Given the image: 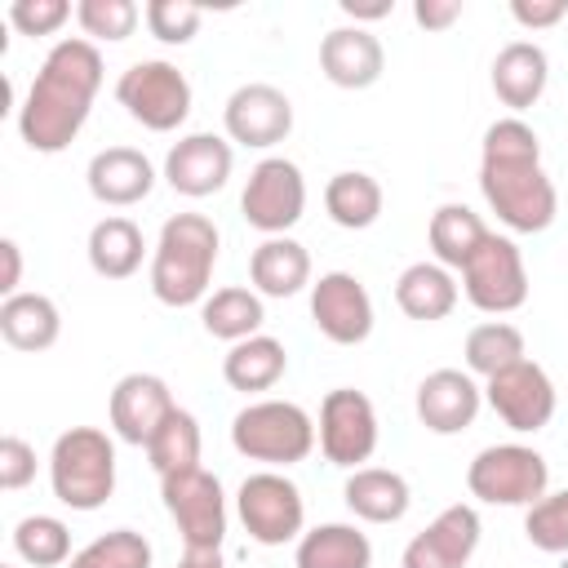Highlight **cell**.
Returning a JSON list of instances; mask_svg holds the SVG:
<instances>
[{"instance_id": "6da1fadb", "label": "cell", "mask_w": 568, "mask_h": 568, "mask_svg": "<svg viewBox=\"0 0 568 568\" xmlns=\"http://www.w3.org/2000/svg\"><path fill=\"white\" fill-rule=\"evenodd\" d=\"M102 89V53L93 40H58L49 58L40 62L22 106H18V133L31 151L58 155L75 142V133L89 120V106Z\"/></svg>"}, {"instance_id": "7a4b0ae2", "label": "cell", "mask_w": 568, "mask_h": 568, "mask_svg": "<svg viewBox=\"0 0 568 568\" xmlns=\"http://www.w3.org/2000/svg\"><path fill=\"white\" fill-rule=\"evenodd\" d=\"M479 191L497 222H506L519 235H537L555 222L559 195L541 169V138L519 115L488 124L479 155Z\"/></svg>"}, {"instance_id": "3957f363", "label": "cell", "mask_w": 568, "mask_h": 568, "mask_svg": "<svg viewBox=\"0 0 568 568\" xmlns=\"http://www.w3.org/2000/svg\"><path fill=\"white\" fill-rule=\"evenodd\" d=\"M217 226L204 213H173L151 253V293L164 306H195L217 266Z\"/></svg>"}, {"instance_id": "277c9868", "label": "cell", "mask_w": 568, "mask_h": 568, "mask_svg": "<svg viewBox=\"0 0 568 568\" xmlns=\"http://www.w3.org/2000/svg\"><path fill=\"white\" fill-rule=\"evenodd\" d=\"M53 497L71 510H98L115 493V444L98 426H71L49 453Z\"/></svg>"}, {"instance_id": "5b68a950", "label": "cell", "mask_w": 568, "mask_h": 568, "mask_svg": "<svg viewBox=\"0 0 568 568\" xmlns=\"http://www.w3.org/2000/svg\"><path fill=\"white\" fill-rule=\"evenodd\" d=\"M231 444L240 457L248 462H266L275 466H293L306 462L315 448V422L306 408H297L293 399H257L244 404L231 422Z\"/></svg>"}, {"instance_id": "8992f818", "label": "cell", "mask_w": 568, "mask_h": 568, "mask_svg": "<svg viewBox=\"0 0 568 568\" xmlns=\"http://www.w3.org/2000/svg\"><path fill=\"white\" fill-rule=\"evenodd\" d=\"M546 484H550V466L528 444H488L466 466L470 497L488 506H532L546 497Z\"/></svg>"}, {"instance_id": "52a82bcc", "label": "cell", "mask_w": 568, "mask_h": 568, "mask_svg": "<svg viewBox=\"0 0 568 568\" xmlns=\"http://www.w3.org/2000/svg\"><path fill=\"white\" fill-rule=\"evenodd\" d=\"M115 98L151 133H173L191 115V80L173 62H164V58L133 62L115 80Z\"/></svg>"}, {"instance_id": "ba28073f", "label": "cell", "mask_w": 568, "mask_h": 568, "mask_svg": "<svg viewBox=\"0 0 568 568\" xmlns=\"http://www.w3.org/2000/svg\"><path fill=\"white\" fill-rule=\"evenodd\" d=\"M462 293L484 315H510V311H519L528 302V271H524L519 244L510 235L488 231L484 244L462 266Z\"/></svg>"}, {"instance_id": "9c48e42d", "label": "cell", "mask_w": 568, "mask_h": 568, "mask_svg": "<svg viewBox=\"0 0 568 568\" xmlns=\"http://www.w3.org/2000/svg\"><path fill=\"white\" fill-rule=\"evenodd\" d=\"M160 497H164V510L178 524L186 550H222L226 497H222L217 475H209L204 466L169 475V479H160Z\"/></svg>"}, {"instance_id": "30bf717a", "label": "cell", "mask_w": 568, "mask_h": 568, "mask_svg": "<svg viewBox=\"0 0 568 568\" xmlns=\"http://www.w3.org/2000/svg\"><path fill=\"white\" fill-rule=\"evenodd\" d=\"M235 510H240V524L244 532L257 541V546H284V541H297L302 537V524H306V501L297 493V484L280 470H257L240 484L235 493Z\"/></svg>"}, {"instance_id": "8fae6325", "label": "cell", "mask_w": 568, "mask_h": 568, "mask_svg": "<svg viewBox=\"0 0 568 568\" xmlns=\"http://www.w3.org/2000/svg\"><path fill=\"white\" fill-rule=\"evenodd\" d=\"M240 213L266 240L284 235L288 226H297L302 213H306V178H302V169L293 160H284V155H266L262 164H253V173L244 182V195H240Z\"/></svg>"}, {"instance_id": "7c38bea8", "label": "cell", "mask_w": 568, "mask_h": 568, "mask_svg": "<svg viewBox=\"0 0 568 568\" xmlns=\"http://www.w3.org/2000/svg\"><path fill=\"white\" fill-rule=\"evenodd\" d=\"M377 448V408L364 390L337 386L324 395L320 404V453L333 466L359 470V462H368Z\"/></svg>"}, {"instance_id": "4fadbf2b", "label": "cell", "mask_w": 568, "mask_h": 568, "mask_svg": "<svg viewBox=\"0 0 568 568\" xmlns=\"http://www.w3.org/2000/svg\"><path fill=\"white\" fill-rule=\"evenodd\" d=\"M484 399L519 435H532L555 417V382L532 359H519V364L501 368L497 377H488L484 382Z\"/></svg>"}, {"instance_id": "5bb4252c", "label": "cell", "mask_w": 568, "mask_h": 568, "mask_svg": "<svg viewBox=\"0 0 568 568\" xmlns=\"http://www.w3.org/2000/svg\"><path fill=\"white\" fill-rule=\"evenodd\" d=\"M311 320L337 346H359L373 333V297L351 271H324L311 284Z\"/></svg>"}, {"instance_id": "9a60e30c", "label": "cell", "mask_w": 568, "mask_h": 568, "mask_svg": "<svg viewBox=\"0 0 568 568\" xmlns=\"http://www.w3.org/2000/svg\"><path fill=\"white\" fill-rule=\"evenodd\" d=\"M222 124L231 142L266 151L293 133V102L275 84H240L222 106Z\"/></svg>"}, {"instance_id": "2e32d148", "label": "cell", "mask_w": 568, "mask_h": 568, "mask_svg": "<svg viewBox=\"0 0 568 568\" xmlns=\"http://www.w3.org/2000/svg\"><path fill=\"white\" fill-rule=\"evenodd\" d=\"M231 164H235V151H231L226 138H217V133H186L164 155V182L178 195L204 200V195L226 186Z\"/></svg>"}, {"instance_id": "e0dca14e", "label": "cell", "mask_w": 568, "mask_h": 568, "mask_svg": "<svg viewBox=\"0 0 568 568\" xmlns=\"http://www.w3.org/2000/svg\"><path fill=\"white\" fill-rule=\"evenodd\" d=\"M475 546H479V510L457 501V506H444L404 546V568H466Z\"/></svg>"}, {"instance_id": "ac0fdd59", "label": "cell", "mask_w": 568, "mask_h": 568, "mask_svg": "<svg viewBox=\"0 0 568 568\" xmlns=\"http://www.w3.org/2000/svg\"><path fill=\"white\" fill-rule=\"evenodd\" d=\"M178 404H173V390H169V382L164 377H155V373H124L120 382H115V390H111V430L124 439V444H138V448H146L151 444V435L160 430V422L173 413Z\"/></svg>"}, {"instance_id": "d6986e66", "label": "cell", "mask_w": 568, "mask_h": 568, "mask_svg": "<svg viewBox=\"0 0 568 568\" xmlns=\"http://www.w3.org/2000/svg\"><path fill=\"white\" fill-rule=\"evenodd\" d=\"M484 386L462 368H435L417 382V417L435 435H457L479 417Z\"/></svg>"}, {"instance_id": "ffe728a7", "label": "cell", "mask_w": 568, "mask_h": 568, "mask_svg": "<svg viewBox=\"0 0 568 568\" xmlns=\"http://www.w3.org/2000/svg\"><path fill=\"white\" fill-rule=\"evenodd\" d=\"M320 71L337 89H368L386 71L382 40L368 27H333L320 40Z\"/></svg>"}, {"instance_id": "44dd1931", "label": "cell", "mask_w": 568, "mask_h": 568, "mask_svg": "<svg viewBox=\"0 0 568 568\" xmlns=\"http://www.w3.org/2000/svg\"><path fill=\"white\" fill-rule=\"evenodd\" d=\"M84 182H89V195L106 209H129V204H142L155 186V169L151 160L138 151V146H106L89 160L84 169Z\"/></svg>"}, {"instance_id": "7402d4cb", "label": "cell", "mask_w": 568, "mask_h": 568, "mask_svg": "<svg viewBox=\"0 0 568 568\" xmlns=\"http://www.w3.org/2000/svg\"><path fill=\"white\" fill-rule=\"evenodd\" d=\"M546 80H550V62H546V49L532 40H510L493 58V93L510 111H528L546 93Z\"/></svg>"}, {"instance_id": "603a6c76", "label": "cell", "mask_w": 568, "mask_h": 568, "mask_svg": "<svg viewBox=\"0 0 568 568\" xmlns=\"http://www.w3.org/2000/svg\"><path fill=\"white\" fill-rule=\"evenodd\" d=\"M342 497H346L351 515L364 519V524H399L408 515V501H413L408 479L399 470H386V466H359V470H351Z\"/></svg>"}, {"instance_id": "cb8c5ba5", "label": "cell", "mask_w": 568, "mask_h": 568, "mask_svg": "<svg viewBox=\"0 0 568 568\" xmlns=\"http://www.w3.org/2000/svg\"><path fill=\"white\" fill-rule=\"evenodd\" d=\"M248 280L262 297H293L311 284V253L288 235H271L253 248Z\"/></svg>"}, {"instance_id": "d4e9b609", "label": "cell", "mask_w": 568, "mask_h": 568, "mask_svg": "<svg viewBox=\"0 0 568 568\" xmlns=\"http://www.w3.org/2000/svg\"><path fill=\"white\" fill-rule=\"evenodd\" d=\"M395 302H399V311L408 320L435 324V320L453 315V306H457V280L439 262H413L395 280Z\"/></svg>"}, {"instance_id": "484cf974", "label": "cell", "mask_w": 568, "mask_h": 568, "mask_svg": "<svg viewBox=\"0 0 568 568\" xmlns=\"http://www.w3.org/2000/svg\"><path fill=\"white\" fill-rule=\"evenodd\" d=\"M62 333V315L44 293H13L0 302V337L13 351H49Z\"/></svg>"}, {"instance_id": "4316f807", "label": "cell", "mask_w": 568, "mask_h": 568, "mask_svg": "<svg viewBox=\"0 0 568 568\" xmlns=\"http://www.w3.org/2000/svg\"><path fill=\"white\" fill-rule=\"evenodd\" d=\"M297 568H373V541L355 524H320L297 537Z\"/></svg>"}, {"instance_id": "83f0119b", "label": "cell", "mask_w": 568, "mask_h": 568, "mask_svg": "<svg viewBox=\"0 0 568 568\" xmlns=\"http://www.w3.org/2000/svg\"><path fill=\"white\" fill-rule=\"evenodd\" d=\"M288 368V355H284V342L257 333V337H244L226 351L222 359V377L231 390H244V395H257V390H271Z\"/></svg>"}, {"instance_id": "f1b7e54d", "label": "cell", "mask_w": 568, "mask_h": 568, "mask_svg": "<svg viewBox=\"0 0 568 568\" xmlns=\"http://www.w3.org/2000/svg\"><path fill=\"white\" fill-rule=\"evenodd\" d=\"M142 253H146V240H142L133 217L115 213V217H102L89 231V266L102 280H129L142 266Z\"/></svg>"}, {"instance_id": "f546056e", "label": "cell", "mask_w": 568, "mask_h": 568, "mask_svg": "<svg viewBox=\"0 0 568 568\" xmlns=\"http://www.w3.org/2000/svg\"><path fill=\"white\" fill-rule=\"evenodd\" d=\"M262 320H266V306H262V293H257V288L231 284V288H217L213 297L200 302V324H204V333H209V337H222V342H231V346L244 342V337H257Z\"/></svg>"}, {"instance_id": "4dcf8cb0", "label": "cell", "mask_w": 568, "mask_h": 568, "mask_svg": "<svg viewBox=\"0 0 568 568\" xmlns=\"http://www.w3.org/2000/svg\"><path fill=\"white\" fill-rule=\"evenodd\" d=\"M382 204H386L382 182H377L373 173H359V169H342V173H333L328 186H324V209H328V217H333L337 226H346V231L373 226V222L382 217Z\"/></svg>"}, {"instance_id": "1f68e13d", "label": "cell", "mask_w": 568, "mask_h": 568, "mask_svg": "<svg viewBox=\"0 0 568 568\" xmlns=\"http://www.w3.org/2000/svg\"><path fill=\"white\" fill-rule=\"evenodd\" d=\"M488 226L484 217L470 209V204H439L430 213V226H426V240H430V253L439 266H466V257L484 244Z\"/></svg>"}, {"instance_id": "d6a6232c", "label": "cell", "mask_w": 568, "mask_h": 568, "mask_svg": "<svg viewBox=\"0 0 568 568\" xmlns=\"http://www.w3.org/2000/svg\"><path fill=\"white\" fill-rule=\"evenodd\" d=\"M146 457H151V466H155L160 479L182 475V470H195L200 466V422L186 408H173L160 422V430L151 435Z\"/></svg>"}, {"instance_id": "836d02e7", "label": "cell", "mask_w": 568, "mask_h": 568, "mask_svg": "<svg viewBox=\"0 0 568 568\" xmlns=\"http://www.w3.org/2000/svg\"><path fill=\"white\" fill-rule=\"evenodd\" d=\"M519 359H528V351H524V333H519L515 324L488 320V324H475V328L466 333V368L479 373L484 382L497 377L501 368L519 364Z\"/></svg>"}, {"instance_id": "e575fe53", "label": "cell", "mask_w": 568, "mask_h": 568, "mask_svg": "<svg viewBox=\"0 0 568 568\" xmlns=\"http://www.w3.org/2000/svg\"><path fill=\"white\" fill-rule=\"evenodd\" d=\"M13 550L31 568H58L71 564V532L58 515H27L13 528Z\"/></svg>"}, {"instance_id": "d590c367", "label": "cell", "mask_w": 568, "mask_h": 568, "mask_svg": "<svg viewBox=\"0 0 568 568\" xmlns=\"http://www.w3.org/2000/svg\"><path fill=\"white\" fill-rule=\"evenodd\" d=\"M67 568H151V541L133 528H111L75 550Z\"/></svg>"}, {"instance_id": "8d00e7d4", "label": "cell", "mask_w": 568, "mask_h": 568, "mask_svg": "<svg viewBox=\"0 0 568 568\" xmlns=\"http://www.w3.org/2000/svg\"><path fill=\"white\" fill-rule=\"evenodd\" d=\"M524 532L537 550L546 555H568V488L546 493L541 501L528 506L524 515Z\"/></svg>"}, {"instance_id": "74e56055", "label": "cell", "mask_w": 568, "mask_h": 568, "mask_svg": "<svg viewBox=\"0 0 568 568\" xmlns=\"http://www.w3.org/2000/svg\"><path fill=\"white\" fill-rule=\"evenodd\" d=\"M138 18H142V9L133 0H80L75 4V22L93 40H129Z\"/></svg>"}, {"instance_id": "f35d334b", "label": "cell", "mask_w": 568, "mask_h": 568, "mask_svg": "<svg viewBox=\"0 0 568 568\" xmlns=\"http://www.w3.org/2000/svg\"><path fill=\"white\" fill-rule=\"evenodd\" d=\"M142 18H146L151 36L164 40V44H186V40H195V31H200V22H204L200 4H191V0H151V4L142 9Z\"/></svg>"}, {"instance_id": "ab89813d", "label": "cell", "mask_w": 568, "mask_h": 568, "mask_svg": "<svg viewBox=\"0 0 568 568\" xmlns=\"http://www.w3.org/2000/svg\"><path fill=\"white\" fill-rule=\"evenodd\" d=\"M67 18H71V4L67 0H13L9 4V22L22 36H53Z\"/></svg>"}, {"instance_id": "60d3db41", "label": "cell", "mask_w": 568, "mask_h": 568, "mask_svg": "<svg viewBox=\"0 0 568 568\" xmlns=\"http://www.w3.org/2000/svg\"><path fill=\"white\" fill-rule=\"evenodd\" d=\"M36 479V448L22 435H4L0 439V488L18 493Z\"/></svg>"}, {"instance_id": "b9f144b4", "label": "cell", "mask_w": 568, "mask_h": 568, "mask_svg": "<svg viewBox=\"0 0 568 568\" xmlns=\"http://www.w3.org/2000/svg\"><path fill=\"white\" fill-rule=\"evenodd\" d=\"M564 13H568V0H510V18L519 27H528V31L555 27Z\"/></svg>"}, {"instance_id": "7bdbcfd3", "label": "cell", "mask_w": 568, "mask_h": 568, "mask_svg": "<svg viewBox=\"0 0 568 568\" xmlns=\"http://www.w3.org/2000/svg\"><path fill=\"white\" fill-rule=\"evenodd\" d=\"M413 18L426 31H444V27H453L462 18V0H417L413 4Z\"/></svg>"}, {"instance_id": "ee69618b", "label": "cell", "mask_w": 568, "mask_h": 568, "mask_svg": "<svg viewBox=\"0 0 568 568\" xmlns=\"http://www.w3.org/2000/svg\"><path fill=\"white\" fill-rule=\"evenodd\" d=\"M0 257H4L0 293H4V297H13V293H22V288H18V280H22V248H18L13 240H0Z\"/></svg>"}, {"instance_id": "f6af8a7d", "label": "cell", "mask_w": 568, "mask_h": 568, "mask_svg": "<svg viewBox=\"0 0 568 568\" xmlns=\"http://www.w3.org/2000/svg\"><path fill=\"white\" fill-rule=\"evenodd\" d=\"M342 13L355 18V27L359 22H377V18L390 13V0H342Z\"/></svg>"}, {"instance_id": "bcb514c9", "label": "cell", "mask_w": 568, "mask_h": 568, "mask_svg": "<svg viewBox=\"0 0 568 568\" xmlns=\"http://www.w3.org/2000/svg\"><path fill=\"white\" fill-rule=\"evenodd\" d=\"M178 568H222V550H186Z\"/></svg>"}, {"instance_id": "7dc6e473", "label": "cell", "mask_w": 568, "mask_h": 568, "mask_svg": "<svg viewBox=\"0 0 568 568\" xmlns=\"http://www.w3.org/2000/svg\"><path fill=\"white\" fill-rule=\"evenodd\" d=\"M0 568H13V564H0Z\"/></svg>"}]
</instances>
